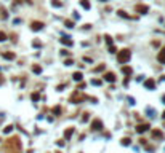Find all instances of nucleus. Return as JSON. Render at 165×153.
I'll return each instance as SVG.
<instances>
[{
    "label": "nucleus",
    "mask_w": 165,
    "mask_h": 153,
    "mask_svg": "<svg viewBox=\"0 0 165 153\" xmlns=\"http://www.w3.org/2000/svg\"><path fill=\"white\" fill-rule=\"evenodd\" d=\"M130 57H131V53H130V50H122L119 54H117V61H119L120 64L123 62H128Z\"/></svg>",
    "instance_id": "nucleus-1"
},
{
    "label": "nucleus",
    "mask_w": 165,
    "mask_h": 153,
    "mask_svg": "<svg viewBox=\"0 0 165 153\" xmlns=\"http://www.w3.org/2000/svg\"><path fill=\"white\" fill-rule=\"evenodd\" d=\"M85 99V96L83 94H80V93H74L72 96H71V102L72 104H80V100Z\"/></svg>",
    "instance_id": "nucleus-2"
},
{
    "label": "nucleus",
    "mask_w": 165,
    "mask_h": 153,
    "mask_svg": "<svg viewBox=\"0 0 165 153\" xmlns=\"http://www.w3.org/2000/svg\"><path fill=\"white\" fill-rule=\"evenodd\" d=\"M135 11L136 13H141V14H146V13H149V7L147 5H136L135 7Z\"/></svg>",
    "instance_id": "nucleus-3"
},
{
    "label": "nucleus",
    "mask_w": 165,
    "mask_h": 153,
    "mask_svg": "<svg viewBox=\"0 0 165 153\" xmlns=\"http://www.w3.org/2000/svg\"><path fill=\"white\" fill-rule=\"evenodd\" d=\"M31 29H32V30H40V29H43V22H40V21H32Z\"/></svg>",
    "instance_id": "nucleus-4"
},
{
    "label": "nucleus",
    "mask_w": 165,
    "mask_h": 153,
    "mask_svg": "<svg viewBox=\"0 0 165 153\" xmlns=\"http://www.w3.org/2000/svg\"><path fill=\"white\" fill-rule=\"evenodd\" d=\"M92 128L95 129V131H101V129H103V123H101L100 120H93Z\"/></svg>",
    "instance_id": "nucleus-5"
},
{
    "label": "nucleus",
    "mask_w": 165,
    "mask_h": 153,
    "mask_svg": "<svg viewBox=\"0 0 165 153\" xmlns=\"http://www.w3.org/2000/svg\"><path fill=\"white\" fill-rule=\"evenodd\" d=\"M59 42H61L63 45H66V46H72L74 45V42L69 38V37H63V38H59Z\"/></svg>",
    "instance_id": "nucleus-6"
},
{
    "label": "nucleus",
    "mask_w": 165,
    "mask_h": 153,
    "mask_svg": "<svg viewBox=\"0 0 165 153\" xmlns=\"http://www.w3.org/2000/svg\"><path fill=\"white\" fill-rule=\"evenodd\" d=\"M104 80L106 81H115V75L112 72H106L104 73Z\"/></svg>",
    "instance_id": "nucleus-7"
},
{
    "label": "nucleus",
    "mask_w": 165,
    "mask_h": 153,
    "mask_svg": "<svg viewBox=\"0 0 165 153\" xmlns=\"http://www.w3.org/2000/svg\"><path fill=\"white\" fill-rule=\"evenodd\" d=\"M147 129H149V125H138L136 126V132L141 134V132H146Z\"/></svg>",
    "instance_id": "nucleus-8"
},
{
    "label": "nucleus",
    "mask_w": 165,
    "mask_h": 153,
    "mask_svg": "<svg viewBox=\"0 0 165 153\" xmlns=\"http://www.w3.org/2000/svg\"><path fill=\"white\" fill-rule=\"evenodd\" d=\"M144 86H146L147 89H154V88H156V81L154 80H146L144 81Z\"/></svg>",
    "instance_id": "nucleus-9"
},
{
    "label": "nucleus",
    "mask_w": 165,
    "mask_h": 153,
    "mask_svg": "<svg viewBox=\"0 0 165 153\" xmlns=\"http://www.w3.org/2000/svg\"><path fill=\"white\" fill-rule=\"evenodd\" d=\"M74 134V128H67L64 131V139H71V135Z\"/></svg>",
    "instance_id": "nucleus-10"
},
{
    "label": "nucleus",
    "mask_w": 165,
    "mask_h": 153,
    "mask_svg": "<svg viewBox=\"0 0 165 153\" xmlns=\"http://www.w3.org/2000/svg\"><path fill=\"white\" fill-rule=\"evenodd\" d=\"M157 59H159V62L165 64V50H162V51L159 53V56H157Z\"/></svg>",
    "instance_id": "nucleus-11"
},
{
    "label": "nucleus",
    "mask_w": 165,
    "mask_h": 153,
    "mask_svg": "<svg viewBox=\"0 0 165 153\" xmlns=\"http://www.w3.org/2000/svg\"><path fill=\"white\" fill-rule=\"evenodd\" d=\"M152 137H156V139L162 137V131H160V129H154V131H152Z\"/></svg>",
    "instance_id": "nucleus-12"
},
{
    "label": "nucleus",
    "mask_w": 165,
    "mask_h": 153,
    "mask_svg": "<svg viewBox=\"0 0 165 153\" xmlns=\"http://www.w3.org/2000/svg\"><path fill=\"white\" fill-rule=\"evenodd\" d=\"M82 77H83V75H82L80 72H75V73L72 75V78H74L75 81H80V80H82Z\"/></svg>",
    "instance_id": "nucleus-13"
},
{
    "label": "nucleus",
    "mask_w": 165,
    "mask_h": 153,
    "mask_svg": "<svg viewBox=\"0 0 165 153\" xmlns=\"http://www.w3.org/2000/svg\"><path fill=\"white\" fill-rule=\"evenodd\" d=\"M80 5H82V7H83L85 10H88V8H90V2H88V0H80Z\"/></svg>",
    "instance_id": "nucleus-14"
},
{
    "label": "nucleus",
    "mask_w": 165,
    "mask_h": 153,
    "mask_svg": "<svg viewBox=\"0 0 165 153\" xmlns=\"http://www.w3.org/2000/svg\"><path fill=\"white\" fill-rule=\"evenodd\" d=\"M7 16H8V14H7V10L0 8V19H7Z\"/></svg>",
    "instance_id": "nucleus-15"
},
{
    "label": "nucleus",
    "mask_w": 165,
    "mask_h": 153,
    "mask_svg": "<svg viewBox=\"0 0 165 153\" xmlns=\"http://www.w3.org/2000/svg\"><path fill=\"white\" fill-rule=\"evenodd\" d=\"M32 72L34 73H42V67H40V65H32Z\"/></svg>",
    "instance_id": "nucleus-16"
},
{
    "label": "nucleus",
    "mask_w": 165,
    "mask_h": 153,
    "mask_svg": "<svg viewBox=\"0 0 165 153\" xmlns=\"http://www.w3.org/2000/svg\"><path fill=\"white\" fill-rule=\"evenodd\" d=\"M122 72L125 73V75H131L133 70H131V67H122Z\"/></svg>",
    "instance_id": "nucleus-17"
},
{
    "label": "nucleus",
    "mask_w": 165,
    "mask_h": 153,
    "mask_svg": "<svg viewBox=\"0 0 165 153\" xmlns=\"http://www.w3.org/2000/svg\"><path fill=\"white\" fill-rule=\"evenodd\" d=\"M64 26L67 27V29H72V27H74V22H72V21H69V19H66V21H64Z\"/></svg>",
    "instance_id": "nucleus-18"
},
{
    "label": "nucleus",
    "mask_w": 165,
    "mask_h": 153,
    "mask_svg": "<svg viewBox=\"0 0 165 153\" xmlns=\"http://www.w3.org/2000/svg\"><path fill=\"white\" fill-rule=\"evenodd\" d=\"M5 59H15V53H3Z\"/></svg>",
    "instance_id": "nucleus-19"
},
{
    "label": "nucleus",
    "mask_w": 165,
    "mask_h": 153,
    "mask_svg": "<svg viewBox=\"0 0 165 153\" xmlns=\"http://www.w3.org/2000/svg\"><path fill=\"white\" fill-rule=\"evenodd\" d=\"M61 112H63V110H61V107H58V105H56V107H53V113H55V115H61Z\"/></svg>",
    "instance_id": "nucleus-20"
},
{
    "label": "nucleus",
    "mask_w": 165,
    "mask_h": 153,
    "mask_svg": "<svg viewBox=\"0 0 165 153\" xmlns=\"http://www.w3.org/2000/svg\"><path fill=\"white\" fill-rule=\"evenodd\" d=\"M51 5H53L55 8H59V7H61V2H59V0H51Z\"/></svg>",
    "instance_id": "nucleus-21"
},
{
    "label": "nucleus",
    "mask_w": 165,
    "mask_h": 153,
    "mask_svg": "<svg viewBox=\"0 0 165 153\" xmlns=\"http://www.w3.org/2000/svg\"><path fill=\"white\" fill-rule=\"evenodd\" d=\"M117 13H119V16H123V18H128V14H127V13H125L123 10H119Z\"/></svg>",
    "instance_id": "nucleus-22"
},
{
    "label": "nucleus",
    "mask_w": 165,
    "mask_h": 153,
    "mask_svg": "<svg viewBox=\"0 0 165 153\" xmlns=\"http://www.w3.org/2000/svg\"><path fill=\"white\" fill-rule=\"evenodd\" d=\"M7 40V34L5 32H0V42H5Z\"/></svg>",
    "instance_id": "nucleus-23"
},
{
    "label": "nucleus",
    "mask_w": 165,
    "mask_h": 153,
    "mask_svg": "<svg viewBox=\"0 0 165 153\" xmlns=\"http://www.w3.org/2000/svg\"><path fill=\"white\" fill-rule=\"evenodd\" d=\"M38 99H40L38 93H32V100H38Z\"/></svg>",
    "instance_id": "nucleus-24"
},
{
    "label": "nucleus",
    "mask_w": 165,
    "mask_h": 153,
    "mask_svg": "<svg viewBox=\"0 0 165 153\" xmlns=\"http://www.w3.org/2000/svg\"><path fill=\"white\" fill-rule=\"evenodd\" d=\"M104 38H106V42H107L109 45H112V37L111 35H104Z\"/></svg>",
    "instance_id": "nucleus-25"
},
{
    "label": "nucleus",
    "mask_w": 165,
    "mask_h": 153,
    "mask_svg": "<svg viewBox=\"0 0 165 153\" xmlns=\"http://www.w3.org/2000/svg\"><path fill=\"white\" fill-rule=\"evenodd\" d=\"M95 70H96V72H103V70H104V64H101V65H98V67H96Z\"/></svg>",
    "instance_id": "nucleus-26"
},
{
    "label": "nucleus",
    "mask_w": 165,
    "mask_h": 153,
    "mask_svg": "<svg viewBox=\"0 0 165 153\" xmlns=\"http://www.w3.org/2000/svg\"><path fill=\"white\" fill-rule=\"evenodd\" d=\"M92 85H95V86H100V85H101V80H96V78H95V80H92Z\"/></svg>",
    "instance_id": "nucleus-27"
},
{
    "label": "nucleus",
    "mask_w": 165,
    "mask_h": 153,
    "mask_svg": "<svg viewBox=\"0 0 165 153\" xmlns=\"http://www.w3.org/2000/svg\"><path fill=\"white\" fill-rule=\"evenodd\" d=\"M122 144H123V145H130V139H128V137L122 139Z\"/></svg>",
    "instance_id": "nucleus-28"
},
{
    "label": "nucleus",
    "mask_w": 165,
    "mask_h": 153,
    "mask_svg": "<svg viewBox=\"0 0 165 153\" xmlns=\"http://www.w3.org/2000/svg\"><path fill=\"white\" fill-rule=\"evenodd\" d=\"M11 129H13V126H7L5 129H3V132H7V134H8V132H11Z\"/></svg>",
    "instance_id": "nucleus-29"
},
{
    "label": "nucleus",
    "mask_w": 165,
    "mask_h": 153,
    "mask_svg": "<svg viewBox=\"0 0 165 153\" xmlns=\"http://www.w3.org/2000/svg\"><path fill=\"white\" fill-rule=\"evenodd\" d=\"M88 113H83V117H82V121H88Z\"/></svg>",
    "instance_id": "nucleus-30"
},
{
    "label": "nucleus",
    "mask_w": 165,
    "mask_h": 153,
    "mask_svg": "<svg viewBox=\"0 0 165 153\" xmlns=\"http://www.w3.org/2000/svg\"><path fill=\"white\" fill-rule=\"evenodd\" d=\"M66 65H72V64H74V61H72V59H66Z\"/></svg>",
    "instance_id": "nucleus-31"
},
{
    "label": "nucleus",
    "mask_w": 165,
    "mask_h": 153,
    "mask_svg": "<svg viewBox=\"0 0 165 153\" xmlns=\"http://www.w3.org/2000/svg\"><path fill=\"white\" fill-rule=\"evenodd\" d=\"M109 53H117V50H115V46H109Z\"/></svg>",
    "instance_id": "nucleus-32"
},
{
    "label": "nucleus",
    "mask_w": 165,
    "mask_h": 153,
    "mask_svg": "<svg viewBox=\"0 0 165 153\" xmlns=\"http://www.w3.org/2000/svg\"><path fill=\"white\" fill-rule=\"evenodd\" d=\"M34 46H37V48H38V46H42V43H40L38 40H35V42H34Z\"/></svg>",
    "instance_id": "nucleus-33"
},
{
    "label": "nucleus",
    "mask_w": 165,
    "mask_h": 153,
    "mask_svg": "<svg viewBox=\"0 0 165 153\" xmlns=\"http://www.w3.org/2000/svg\"><path fill=\"white\" fill-rule=\"evenodd\" d=\"M85 86H87V83H80V85H79V89H83Z\"/></svg>",
    "instance_id": "nucleus-34"
},
{
    "label": "nucleus",
    "mask_w": 165,
    "mask_h": 153,
    "mask_svg": "<svg viewBox=\"0 0 165 153\" xmlns=\"http://www.w3.org/2000/svg\"><path fill=\"white\" fill-rule=\"evenodd\" d=\"M56 145H58V147H63V145H64V142H63V140H58V142H56Z\"/></svg>",
    "instance_id": "nucleus-35"
},
{
    "label": "nucleus",
    "mask_w": 165,
    "mask_h": 153,
    "mask_svg": "<svg viewBox=\"0 0 165 153\" xmlns=\"http://www.w3.org/2000/svg\"><path fill=\"white\" fill-rule=\"evenodd\" d=\"M61 54H63V56H67V54H69V53H67L66 50H61Z\"/></svg>",
    "instance_id": "nucleus-36"
},
{
    "label": "nucleus",
    "mask_w": 165,
    "mask_h": 153,
    "mask_svg": "<svg viewBox=\"0 0 165 153\" xmlns=\"http://www.w3.org/2000/svg\"><path fill=\"white\" fill-rule=\"evenodd\" d=\"M162 100H164V104H165V96H164V97H162Z\"/></svg>",
    "instance_id": "nucleus-37"
},
{
    "label": "nucleus",
    "mask_w": 165,
    "mask_h": 153,
    "mask_svg": "<svg viewBox=\"0 0 165 153\" xmlns=\"http://www.w3.org/2000/svg\"><path fill=\"white\" fill-rule=\"evenodd\" d=\"M2 81H3V80H2V75H0V83H2Z\"/></svg>",
    "instance_id": "nucleus-38"
},
{
    "label": "nucleus",
    "mask_w": 165,
    "mask_h": 153,
    "mask_svg": "<svg viewBox=\"0 0 165 153\" xmlns=\"http://www.w3.org/2000/svg\"><path fill=\"white\" fill-rule=\"evenodd\" d=\"M162 117H164V118H165V112H164V113H162Z\"/></svg>",
    "instance_id": "nucleus-39"
},
{
    "label": "nucleus",
    "mask_w": 165,
    "mask_h": 153,
    "mask_svg": "<svg viewBox=\"0 0 165 153\" xmlns=\"http://www.w3.org/2000/svg\"><path fill=\"white\" fill-rule=\"evenodd\" d=\"M101 2H109V0H101Z\"/></svg>",
    "instance_id": "nucleus-40"
}]
</instances>
